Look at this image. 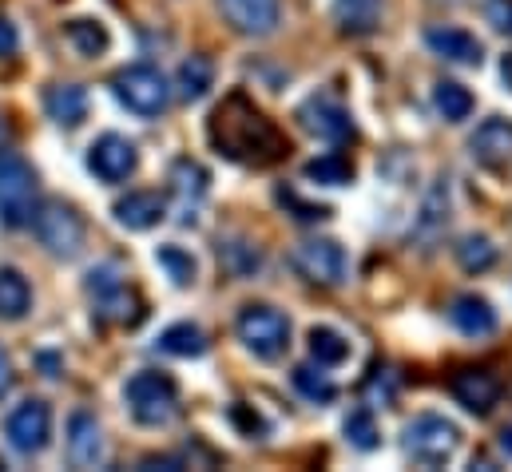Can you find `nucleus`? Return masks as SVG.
Instances as JSON below:
<instances>
[{
  "label": "nucleus",
  "instance_id": "obj_24",
  "mask_svg": "<svg viewBox=\"0 0 512 472\" xmlns=\"http://www.w3.org/2000/svg\"><path fill=\"white\" fill-rule=\"evenodd\" d=\"M32 310V286L20 270L0 266V318L4 322H20Z\"/></svg>",
  "mask_w": 512,
  "mask_h": 472
},
{
  "label": "nucleus",
  "instance_id": "obj_29",
  "mask_svg": "<svg viewBox=\"0 0 512 472\" xmlns=\"http://www.w3.org/2000/svg\"><path fill=\"white\" fill-rule=\"evenodd\" d=\"M306 342H310V357L318 365H342L350 357V342L338 330H330V326H314Z\"/></svg>",
  "mask_w": 512,
  "mask_h": 472
},
{
  "label": "nucleus",
  "instance_id": "obj_40",
  "mask_svg": "<svg viewBox=\"0 0 512 472\" xmlns=\"http://www.w3.org/2000/svg\"><path fill=\"white\" fill-rule=\"evenodd\" d=\"M505 80H509V84H512V52H509V56H505Z\"/></svg>",
  "mask_w": 512,
  "mask_h": 472
},
{
  "label": "nucleus",
  "instance_id": "obj_14",
  "mask_svg": "<svg viewBox=\"0 0 512 472\" xmlns=\"http://www.w3.org/2000/svg\"><path fill=\"white\" fill-rule=\"evenodd\" d=\"M219 8L231 20V28L243 36H270L282 16L278 0H219Z\"/></svg>",
  "mask_w": 512,
  "mask_h": 472
},
{
  "label": "nucleus",
  "instance_id": "obj_33",
  "mask_svg": "<svg viewBox=\"0 0 512 472\" xmlns=\"http://www.w3.org/2000/svg\"><path fill=\"white\" fill-rule=\"evenodd\" d=\"M294 385H298L302 397H310V401H334V385H330L322 373H314L310 365H298V369H294Z\"/></svg>",
  "mask_w": 512,
  "mask_h": 472
},
{
  "label": "nucleus",
  "instance_id": "obj_9",
  "mask_svg": "<svg viewBox=\"0 0 512 472\" xmlns=\"http://www.w3.org/2000/svg\"><path fill=\"white\" fill-rule=\"evenodd\" d=\"M32 227H36V238H40L56 258H72V254L84 246V219L76 215V207L60 203V199H48V203L32 215Z\"/></svg>",
  "mask_w": 512,
  "mask_h": 472
},
{
  "label": "nucleus",
  "instance_id": "obj_34",
  "mask_svg": "<svg viewBox=\"0 0 512 472\" xmlns=\"http://www.w3.org/2000/svg\"><path fill=\"white\" fill-rule=\"evenodd\" d=\"M366 397H370L374 405H393V397H397V377H393L389 369H374V377L366 381Z\"/></svg>",
  "mask_w": 512,
  "mask_h": 472
},
{
  "label": "nucleus",
  "instance_id": "obj_2",
  "mask_svg": "<svg viewBox=\"0 0 512 472\" xmlns=\"http://www.w3.org/2000/svg\"><path fill=\"white\" fill-rule=\"evenodd\" d=\"M124 397H128L131 417L147 429H159L179 413V385L159 369H139L128 381Z\"/></svg>",
  "mask_w": 512,
  "mask_h": 472
},
{
  "label": "nucleus",
  "instance_id": "obj_5",
  "mask_svg": "<svg viewBox=\"0 0 512 472\" xmlns=\"http://www.w3.org/2000/svg\"><path fill=\"white\" fill-rule=\"evenodd\" d=\"M88 294L96 306V318L108 326H139L143 322V298L116 274V266H100L88 274Z\"/></svg>",
  "mask_w": 512,
  "mask_h": 472
},
{
  "label": "nucleus",
  "instance_id": "obj_27",
  "mask_svg": "<svg viewBox=\"0 0 512 472\" xmlns=\"http://www.w3.org/2000/svg\"><path fill=\"white\" fill-rule=\"evenodd\" d=\"M433 108L449 123H461V119L473 116V92L465 84H457V80H441L433 88Z\"/></svg>",
  "mask_w": 512,
  "mask_h": 472
},
{
  "label": "nucleus",
  "instance_id": "obj_19",
  "mask_svg": "<svg viewBox=\"0 0 512 472\" xmlns=\"http://www.w3.org/2000/svg\"><path fill=\"white\" fill-rule=\"evenodd\" d=\"M449 322H453L465 338H489V334L497 330V310H493V302L481 298V294H461V298H453V306H449Z\"/></svg>",
  "mask_w": 512,
  "mask_h": 472
},
{
  "label": "nucleus",
  "instance_id": "obj_15",
  "mask_svg": "<svg viewBox=\"0 0 512 472\" xmlns=\"http://www.w3.org/2000/svg\"><path fill=\"white\" fill-rule=\"evenodd\" d=\"M68 457L76 469H96L104 461V429L92 413H72L68 421Z\"/></svg>",
  "mask_w": 512,
  "mask_h": 472
},
{
  "label": "nucleus",
  "instance_id": "obj_12",
  "mask_svg": "<svg viewBox=\"0 0 512 472\" xmlns=\"http://www.w3.org/2000/svg\"><path fill=\"white\" fill-rule=\"evenodd\" d=\"M135 167H139L135 143L124 139V135H116V131L100 135V139L88 147V171H92L100 183H124V179L135 175Z\"/></svg>",
  "mask_w": 512,
  "mask_h": 472
},
{
  "label": "nucleus",
  "instance_id": "obj_17",
  "mask_svg": "<svg viewBox=\"0 0 512 472\" xmlns=\"http://www.w3.org/2000/svg\"><path fill=\"white\" fill-rule=\"evenodd\" d=\"M469 147H473V159H477V163H485V167H505L512 159V123L501 116L485 119V123L473 131Z\"/></svg>",
  "mask_w": 512,
  "mask_h": 472
},
{
  "label": "nucleus",
  "instance_id": "obj_3",
  "mask_svg": "<svg viewBox=\"0 0 512 472\" xmlns=\"http://www.w3.org/2000/svg\"><path fill=\"white\" fill-rule=\"evenodd\" d=\"M36 215V171L16 155L0 151V223L4 227H28Z\"/></svg>",
  "mask_w": 512,
  "mask_h": 472
},
{
  "label": "nucleus",
  "instance_id": "obj_1",
  "mask_svg": "<svg viewBox=\"0 0 512 472\" xmlns=\"http://www.w3.org/2000/svg\"><path fill=\"white\" fill-rule=\"evenodd\" d=\"M207 139L223 159L247 163V167H270V163H278L286 155V135L274 127V119H266L258 112L247 92H231L211 112Z\"/></svg>",
  "mask_w": 512,
  "mask_h": 472
},
{
  "label": "nucleus",
  "instance_id": "obj_16",
  "mask_svg": "<svg viewBox=\"0 0 512 472\" xmlns=\"http://www.w3.org/2000/svg\"><path fill=\"white\" fill-rule=\"evenodd\" d=\"M425 44H429L441 60H449V64L481 68V60H485L481 40H477L473 32H465V28H429V32H425Z\"/></svg>",
  "mask_w": 512,
  "mask_h": 472
},
{
  "label": "nucleus",
  "instance_id": "obj_25",
  "mask_svg": "<svg viewBox=\"0 0 512 472\" xmlns=\"http://www.w3.org/2000/svg\"><path fill=\"white\" fill-rule=\"evenodd\" d=\"M211 84H215V64H211L207 56H191V60H183L179 80H175L179 100L195 104V100H203V96L211 92Z\"/></svg>",
  "mask_w": 512,
  "mask_h": 472
},
{
  "label": "nucleus",
  "instance_id": "obj_35",
  "mask_svg": "<svg viewBox=\"0 0 512 472\" xmlns=\"http://www.w3.org/2000/svg\"><path fill=\"white\" fill-rule=\"evenodd\" d=\"M278 199H282V203H286V207H294V211H298V215H294V219H302V223H314V219H326V215H330V211H326V207H302V203H298V199H294V195H290V191H282V195H278Z\"/></svg>",
  "mask_w": 512,
  "mask_h": 472
},
{
  "label": "nucleus",
  "instance_id": "obj_28",
  "mask_svg": "<svg viewBox=\"0 0 512 472\" xmlns=\"http://www.w3.org/2000/svg\"><path fill=\"white\" fill-rule=\"evenodd\" d=\"M155 262L167 270V278H171L179 290L195 286V274H199V266H195V258H191L183 246H175V242H167V246H155Z\"/></svg>",
  "mask_w": 512,
  "mask_h": 472
},
{
  "label": "nucleus",
  "instance_id": "obj_21",
  "mask_svg": "<svg viewBox=\"0 0 512 472\" xmlns=\"http://www.w3.org/2000/svg\"><path fill=\"white\" fill-rule=\"evenodd\" d=\"M44 112L60 127H80L88 119V92L80 84H56L44 96Z\"/></svg>",
  "mask_w": 512,
  "mask_h": 472
},
{
  "label": "nucleus",
  "instance_id": "obj_30",
  "mask_svg": "<svg viewBox=\"0 0 512 472\" xmlns=\"http://www.w3.org/2000/svg\"><path fill=\"white\" fill-rule=\"evenodd\" d=\"M306 179L310 183H322V187H346L354 179V167L342 155H318V159L306 163Z\"/></svg>",
  "mask_w": 512,
  "mask_h": 472
},
{
  "label": "nucleus",
  "instance_id": "obj_11",
  "mask_svg": "<svg viewBox=\"0 0 512 472\" xmlns=\"http://www.w3.org/2000/svg\"><path fill=\"white\" fill-rule=\"evenodd\" d=\"M294 119H298L302 131H310L314 139H326V143H350V139H354V119H350V112H346L334 96H326V92L302 100Z\"/></svg>",
  "mask_w": 512,
  "mask_h": 472
},
{
  "label": "nucleus",
  "instance_id": "obj_31",
  "mask_svg": "<svg viewBox=\"0 0 512 472\" xmlns=\"http://www.w3.org/2000/svg\"><path fill=\"white\" fill-rule=\"evenodd\" d=\"M457 258H461L465 270L481 274V270H489V266L497 262V246H493L485 235H465L461 238V246H457Z\"/></svg>",
  "mask_w": 512,
  "mask_h": 472
},
{
  "label": "nucleus",
  "instance_id": "obj_7",
  "mask_svg": "<svg viewBox=\"0 0 512 472\" xmlns=\"http://www.w3.org/2000/svg\"><path fill=\"white\" fill-rule=\"evenodd\" d=\"M235 330H239V342L255 357H262V361L282 357L286 346H290V322H286V314H278L274 306H247V310L239 314Z\"/></svg>",
  "mask_w": 512,
  "mask_h": 472
},
{
  "label": "nucleus",
  "instance_id": "obj_39",
  "mask_svg": "<svg viewBox=\"0 0 512 472\" xmlns=\"http://www.w3.org/2000/svg\"><path fill=\"white\" fill-rule=\"evenodd\" d=\"M501 449H505V453L512 457V425L505 429V433H501Z\"/></svg>",
  "mask_w": 512,
  "mask_h": 472
},
{
  "label": "nucleus",
  "instance_id": "obj_32",
  "mask_svg": "<svg viewBox=\"0 0 512 472\" xmlns=\"http://www.w3.org/2000/svg\"><path fill=\"white\" fill-rule=\"evenodd\" d=\"M346 441L354 449H362V453H374L378 449V421H374L370 409H354L346 417Z\"/></svg>",
  "mask_w": 512,
  "mask_h": 472
},
{
  "label": "nucleus",
  "instance_id": "obj_20",
  "mask_svg": "<svg viewBox=\"0 0 512 472\" xmlns=\"http://www.w3.org/2000/svg\"><path fill=\"white\" fill-rule=\"evenodd\" d=\"M112 211H116V223H120V227H128V231H151V227L163 223L167 203H163L155 191H131V195H124Z\"/></svg>",
  "mask_w": 512,
  "mask_h": 472
},
{
  "label": "nucleus",
  "instance_id": "obj_23",
  "mask_svg": "<svg viewBox=\"0 0 512 472\" xmlns=\"http://www.w3.org/2000/svg\"><path fill=\"white\" fill-rule=\"evenodd\" d=\"M64 36H68V44H72L80 56H88V60H96V56H104V52L112 48L108 24H104V20H92V16L68 20V24H64Z\"/></svg>",
  "mask_w": 512,
  "mask_h": 472
},
{
  "label": "nucleus",
  "instance_id": "obj_4",
  "mask_svg": "<svg viewBox=\"0 0 512 472\" xmlns=\"http://www.w3.org/2000/svg\"><path fill=\"white\" fill-rule=\"evenodd\" d=\"M401 445H405V453H409L417 465L437 469V465H445V461L457 457V449H461V429H457L453 421L437 417V413H425V417H417V421L405 425Z\"/></svg>",
  "mask_w": 512,
  "mask_h": 472
},
{
  "label": "nucleus",
  "instance_id": "obj_13",
  "mask_svg": "<svg viewBox=\"0 0 512 472\" xmlns=\"http://www.w3.org/2000/svg\"><path fill=\"white\" fill-rule=\"evenodd\" d=\"M449 389H453V397H457L469 413H477V417H489L493 405L501 401V381H497L489 369H461V373H453Z\"/></svg>",
  "mask_w": 512,
  "mask_h": 472
},
{
  "label": "nucleus",
  "instance_id": "obj_26",
  "mask_svg": "<svg viewBox=\"0 0 512 472\" xmlns=\"http://www.w3.org/2000/svg\"><path fill=\"white\" fill-rule=\"evenodd\" d=\"M159 350L163 354H175V357H203L207 354V334L191 322H175L159 334Z\"/></svg>",
  "mask_w": 512,
  "mask_h": 472
},
{
  "label": "nucleus",
  "instance_id": "obj_36",
  "mask_svg": "<svg viewBox=\"0 0 512 472\" xmlns=\"http://www.w3.org/2000/svg\"><path fill=\"white\" fill-rule=\"evenodd\" d=\"M489 20L497 32H512V0H493L489 4Z\"/></svg>",
  "mask_w": 512,
  "mask_h": 472
},
{
  "label": "nucleus",
  "instance_id": "obj_38",
  "mask_svg": "<svg viewBox=\"0 0 512 472\" xmlns=\"http://www.w3.org/2000/svg\"><path fill=\"white\" fill-rule=\"evenodd\" d=\"M8 389H12V357L0 346V397H8Z\"/></svg>",
  "mask_w": 512,
  "mask_h": 472
},
{
  "label": "nucleus",
  "instance_id": "obj_22",
  "mask_svg": "<svg viewBox=\"0 0 512 472\" xmlns=\"http://www.w3.org/2000/svg\"><path fill=\"white\" fill-rule=\"evenodd\" d=\"M334 24L346 36H370L382 24V0H334Z\"/></svg>",
  "mask_w": 512,
  "mask_h": 472
},
{
  "label": "nucleus",
  "instance_id": "obj_10",
  "mask_svg": "<svg viewBox=\"0 0 512 472\" xmlns=\"http://www.w3.org/2000/svg\"><path fill=\"white\" fill-rule=\"evenodd\" d=\"M4 437H8V445H12L20 457L44 453L48 441H52V409H48V401L32 397V401L16 405V409L8 413V421H4Z\"/></svg>",
  "mask_w": 512,
  "mask_h": 472
},
{
  "label": "nucleus",
  "instance_id": "obj_8",
  "mask_svg": "<svg viewBox=\"0 0 512 472\" xmlns=\"http://www.w3.org/2000/svg\"><path fill=\"white\" fill-rule=\"evenodd\" d=\"M290 266L306 282H314V286H342L346 270H350L346 250L334 238H306V242H298L294 254H290Z\"/></svg>",
  "mask_w": 512,
  "mask_h": 472
},
{
  "label": "nucleus",
  "instance_id": "obj_37",
  "mask_svg": "<svg viewBox=\"0 0 512 472\" xmlns=\"http://www.w3.org/2000/svg\"><path fill=\"white\" fill-rule=\"evenodd\" d=\"M20 48V32H16V24L8 20V16H0V56H12Z\"/></svg>",
  "mask_w": 512,
  "mask_h": 472
},
{
  "label": "nucleus",
  "instance_id": "obj_6",
  "mask_svg": "<svg viewBox=\"0 0 512 472\" xmlns=\"http://www.w3.org/2000/svg\"><path fill=\"white\" fill-rule=\"evenodd\" d=\"M112 92H116V100H120L128 112H135V116H143V119L163 116L167 104H171V88H167L163 72L151 68V64H131L124 72H116Z\"/></svg>",
  "mask_w": 512,
  "mask_h": 472
},
{
  "label": "nucleus",
  "instance_id": "obj_18",
  "mask_svg": "<svg viewBox=\"0 0 512 472\" xmlns=\"http://www.w3.org/2000/svg\"><path fill=\"white\" fill-rule=\"evenodd\" d=\"M171 191H175V199H179V219L183 223H195L199 215V203L207 199V171L199 167V163H191V159H179L175 167H171Z\"/></svg>",
  "mask_w": 512,
  "mask_h": 472
}]
</instances>
